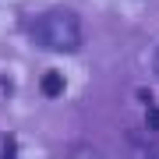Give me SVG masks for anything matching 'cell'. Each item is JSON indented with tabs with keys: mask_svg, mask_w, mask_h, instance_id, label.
Instances as JSON below:
<instances>
[{
	"mask_svg": "<svg viewBox=\"0 0 159 159\" xmlns=\"http://www.w3.org/2000/svg\"><path fill=\"white\" fill-rule=\"evenodd\" d=\"M32 39L53 53H71L81 46V21L67 7H50L32 21Z\"/></svg>",
	"mask_w": 159,
	"mask_h": 159,
	"instance_id": "cell-1",
	"label": "cell"
},
{
	"mask_svg": "<svg viewBox=\"0 0 159 159\" xmlns=\"http://www.w3.org/2000/svg\"><path fill=\"white\" fill-rule=\"evenodd\" d=\"M39 89H43V96H46V99L64 96V74H60V71H46V74H43V81H39Z\"/></svg>",
	"mask_w": 159,
	"mask_h": 159,
	"instance_id": "cell-2",
	"label": "cell"
},
{
	"mask_svg": "<svg viewBox=\"0 0 159 159\" xmlns=\"http://www.w3.org/2000/svg\"><path fill=\"white\" fill-rule=\"evenodd\" d=\"M71 159H106V156H102L99 148H92V145H78L71 152Z\"/></svg>",
	"mask_w": 159,
	"mask_h": 159,
	"instance_id": "cell-3",
	"label": "cell"
},
{
	"mask_svg": "<svg viewBox=\"0 0 159 159\" xmlns=\"http://www.w3.org/2000/svg\"><path fill=\"white\" fill-rule=\"evenodd\" d=\"M145 124L152 127V131H159V110H156V106H148V117H145Z\"/></svg>",
	"mask_w": 159,
	"mask_h": 159,
	"instance_id": "cell-4",
	"label": "cell"
},
{
	"mask_svg": "<svg viewBox=\"0 0 159 159\" xmlns=\"http://www.w3.org/2000/svg\"><path fill=\"white\" fill-rule=\"evenodd\" d=\"M134 159H159V148H142Z\"/></svg>",
	"mask_w": 159,
	"mask_h": 159,
	"instance_id": "cell-5",
	"label": "cell"
},
{
	"mask_svg": "<svg viewBox=\"0 0 159 159\" xmlns=\"http://www.w3.org/2000/svg\"><path fill=\"white\" fill-rule=\"evenodd\" d=\"M0 159H14V142H7V145H4V156H0Z\"/></svg>",
	"mask_w": 159,
	"mask_h": 159,
	"instance_id": "cell-6",
	"label": "cell"
},
{
	"mask_svg": "<svg viewBox=\"0 0 159 159\" xmlns=\"http://www.w3.org/2000/svg\"><path fill=\"white\" fill-rule=\"evenodd\" d=\"M152 71L159 74V50H156V57H152Z\"/></svg>",
	"mask_w": 159,
	"mask_h": 159,
	"instance_id": "cell-7",
	"label": "cell"
}]
</instances>
